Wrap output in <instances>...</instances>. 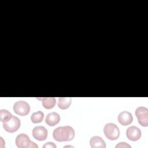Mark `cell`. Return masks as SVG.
I'll list each match as a JSON object with an SVG mask.
<instances>
[{
    "instance_id": "1",
    "label": "cell",
    "mask_w": 148,
    "mask_h": 148,
    "mask_svg": "<svg viewBox=\"0 0 148 148\" xmlns=\"http://www.w3.org/2000/svg\"><path fill=\"white\" fill-rule=\"evenodd\" d=\"M53 136L58 142L71 141L75 137V131L69 125L59 127L53 131Z\"/></svg>"
},
{
    "instance_id": "2",
    "label": "cell",
    "mask_w": 148,
    "mask_h": 148,
    "mask_svg": "<svg viewBox=\"0 0 148 148\" xmlns=\"http://www.w3.org/2000/svg\"><path fill=\"white\" fill-rule=\"evenodd\" d=\"M15 143L18 148H38V145L31 141L28 135L25 134H18L15 140Z\"/></svg>"
},
{
    "instance_id": "3",
    "label": "cell",
    "mask_w": 148,
    "mask_h": 148,
    "mask_svg": "<svg viewBox=\"0 0 148 148\" xmlns=\"http://www.w3.org/2000/svg\"><path fill=\"white\" fill-rule=\"evenodd\" d=\"M103 132L105 136L109 140H114L120 136V130L117 125L112 123L105 124L103 128Z\"/></svg>"
},
{
    "instance_id": "4",
    "label": "cell",
    "mask_w": 148,
    "mask_h": 148,
    "mask_svg": "<svg viewBox=\"0 0 148 148\" xmlns=\"http://www.w3.org/2000/svg\"><path fill=\"white\" fill-rule=\"evenodd\" d=\"M21 125L20 119L15 116H13L6 122L3 123V127L4 130L10 133L17 131Z\"/></svg>"
},
{
    "instance_id": "5",
    "label": "cell",
    "mask_w": 148,
    "mask_h": 148,
    "mask_svg": "<svg viewBox=\"0 0 148 148\" xmlns=\"http://www.w3.org/2000/svg\"><path fill=\"white\" fill-rule=\"evenodd\" d=\"M135 115L140 125L145 127L148 126V109L147 108L138 107L135 110Z\"/></svg>"
},
{
    "instance_id": "6",
    "label": "cell",
    "mask_w": 148,
    "mask_h": 148,
    "mask_svg": "<svg viewBox=\"0 0 148 148\" xmlns=\"http://www.w3.org/2000/svg\"><path fill=\"white\" fill-rule=\"evenodd\" d=\"M13 109L16 114L24 116L29 113L30 106L29 105L24 101H18L14 103Z\"/></svg>"
},
{
    "instance_id": "7",
    "label": "cell",
    "mask_w": 148,
    "mask_h": 148,
    "mask_svg": "<svg viewBox=\"0 0 148 148\" xmlns=\"http://www.w3.org/2000/svg\"><path fill=\"white\" fill-rule=\"evenodd\" d=\"M32 134L33 137L39 141L45 140L48 134L47 130L43 126L39 125L35 127L32 131Z\"/></svg>"
},
{
    "instance_id": "8",
    "label": "cell",
    "mask_w": 148,
    "mask_h": 148,
    "mask_svg": "<svg viewBox=\"0 0 148 148\" xmlns=\"http://www.w3.org/2000/svg\"><path fill=\"white\" fill-rule=\"evenodd\" d=\"M126 135L128 139L132 141L138 140L142 135L140 130L136 126H130L126 131Z\"/></svg>"
},
{
    "instance_id": "9",
    "label": "cell",
    "mask_w": 148,
    "mask_h": 148,
    "mask_svg": "<svg viewBox=\"0 0 148 148\" xmlns=\"http://www.w3.org/2000/svg\"><path fill=\"white\" fill-rule=\"evenodd\" d=\"M118 121L122 125H128L133 121L132 114L127 111H123L118 115Z\"/></svg>"
},
{
    "instance_id": "10",
    "label": "cell",
    "mask_w": 148,
    "mask_h": 148,
    "mask_svg": "<svg viewBox=\"0 0 148 148\" xmlns=\"http://www.w3.org/2000/svg\"><path fill=\"white\" fill-rule=\"evenodd\" d=\"M60 121V116L56 112H51L49 113L46 117L45 122L49 126H54Z\"/></svg>"
},
{
    "instance_id": "11",
    "label": "cell",
    "mask_w": 148,
    "mask_h": 148,
    "mask_svg": "<svg viewBox=\"0 0 148 148\" xmlns=\"http://www.w3.org/2000/svg\"><path fill=\"white\" fill-rule=\"evenodd\" d=\"M90 144L92 148H105L106 143L103 139L98 136H92L90 140Z\"/></svg>"
},
{
    "instance_id": "12",
    "label": "cell",
    "mask_w": 148,
    "mask_h": 148,
    "mask_svg": "<svg viewBox=\"0 0 148 148\" xmlns=\"http://www.w3.org/2000/svg\"><path fill=\"white\" fill-rule=\"evenodd\" d=\"M42 101L43 106L46 109H50L54 108L56 103V99L54 97H44L37 98Z\"/></svg>"
},
{
    "instance_id": "13",
    "label": "cell",
    "mask_w": 148,
    "mask_h": 148,
    "mask_svg": "<svg viewBox=\"0 0 148 148\" xmlns=\"http://www.w3.org/2000/svg\"><path fill=\"white\" fill-rule=\"evenodd\" d=\"M72 102V98L71 97H60L58 101V106L61 109H68Z\"/></svg>"
},
{
    "instance_id": "14",
    "label": "cell",
    "mask_w": 148,
    "mask_h": 148,
    "mask_svg": "<svg viewBox=\"0 0 148 148\" xmlns=\"http://www.w3.org/2000/svg\"><path fill=\"white\" fill-rule=\"evenodd\" d=\"M43 118L44 113L40 110L33 113L31 116V120L34 124L39 123L42 122L43 120Z\"/></svg>"
},
{
    "instance_id": "15",
    "label": "cell",
    "mask_w": 148,
    "mask_h": 148,
    "mask_svg": "<svg viewBox=\"0 0 148 148\" xmlns=\"http://www.w3.org/2000/svg\"><path fill=\"white\" fill-rule=\"evenodd\" d=\"M13 115L8 110L6 109L0 110V120L2 123H5L8 121Z\"/></svg>"
},
{
    "instance_id": "16",
    "label": "cell",
    "mask_w": 148,
    "mask_h": 148,
    "mask_svg": "<svg viewBox=\"0 0 148 148\" xmlns=\"http://www.w3.org/2000/svg\"><path fill=\"white\" fill-rule=\"evenodd\" d=\"M115 147H116V148H121V147H123V148L130 147V148H131V146L126 142H120L115 146Z\"/></svg>"
},
{
    "instance_id": "17",
    "label": "cell",
    "mask_w": 148,
    "mask_h": 148,
    "mask_svg": "<svg viewBox=\"0 0 148 148\" xmlns=\"http://www.w3.org/2000/svg\"><path fill=\"white\" fill-rule=\"evenodd\" d=\"M43 148H56V145L53 143L51 142H48L45 143V145L43 146Z\"/></svg>"
},
{
    "instance_id": "18",
    "label": "cell",
    "mask_w": 148,
    "mask_h": 148,
    "mask_svg": "<svg viewBox=\"0 0 148 148\" xmlns=\"http://www.w3.org/2000/svg\"><path fill=\"white\" fill-rule=\"evenodd\" d=\"M73 147V146H64V147Z\"/></svg>"
}]
</instances>
